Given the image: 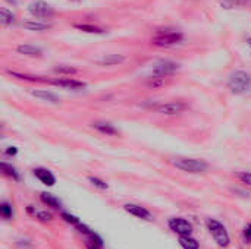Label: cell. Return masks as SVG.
Masks as SVG:
<instances>
[{"mask_svg":"<svg viewBox=\"0 0 251 249\" xmlns=\"http://www.w3.org/2000/svg\"><path fill=\"white\" fill-rule=\"evenodd\" d=\"M229 91L235 95H244L251 91V75L246 70H234L226 81Z\"/></svg>","mask_w":251,"mask_h":249,"instance_id":"6da1fadb","label":"cell"},{"mask_svg":"<svg viewBox=\"0 0 251 249\" xmlns=\"http://www.w3.org/2000/svg\"><path fill=\"white\" fill-rule=\"evenodd\" d=\"M184 40V34L174 28L157 29L151 37V44L156 47H172Z\"/></svg>","mask_w":251,"mask_h":249,"instance_id":"7a4b0ae2","label":"cell"},{"mask_svg":"<svg viewBox=\"0 0 251 249\" xmlns=\"http://www.w3.org/2000/svg\"><path fill=\"white\" fill-rule=\"evenodd\" d=\"M171 164L174 167H176L181 172L185 173H191V175H199V173H204L209 169V164L204 160H199V158H188V157H176L171 160Z\"/></svg>","mask_w":251,"mask_h":249,"instance_id":"3957f363","label":"cell"},{"mask_svg":"<svg viewBox=\"0 0 251 249\" xmlns=\"http://www.w3.org/2000/svg\"><path fill=\"white\" fill-rule=\"evenodd\" d=\"M206 227H207L209 233L212 235V238L215 239V242L221 248H228L231 245V236H229L226 227L221 222H218L216 219H207Z\"/></svg>","mask_w":251,"mask_h":249,"instance_id":"277c9868","label":"cell"},{"mask_svg":"<svg viewBox=\"0 0 251 249\" xmlns=\"http://www.w3.org/2000/svg\"><path fill=\"white\" fill-rule=\"evenodd\" d=\"M179 69V65L174 60H169V59H162V60H157L153 68H151V75L150 76H154V78H168V76H172L178 72Z\"/></svg>","mask_w":251,"mask_h":249,"instance_id":"5b68a950","label":"cell"},{"mask_svg":"<svg viewBox=\"0 0 251 249\" xmlns=\"http://www.w3.org/2000/svg\"><path fill=\"white\" fill-rule=\"evenodd\" d=\"M75 229L78 230V233H81L84 236V245L87 249H103L104 242L101 239L100 235H97L94 230H91L87 225L79 223L78 226H75Z\"/></svg>","mask_w":251,"mask_h":249,"instance_id":"8992f818","label":"cell"},{"mask_svg":"<svg viewBox=\"0 0 251 249\" xmlns=\"http://www.w3.org/2000/svg\"><path fill=\"white\" fill-rule=\"evenodd\" d=\"M28 12L34 16V18H38V19H49L53 16V7L43 1V0H35L32 3L28 4Z\"/></svg>","mask_w":251,"mask_h":249,"instance_id":"52a82bcc","label":"cell"},{"mask_svg":"<svg viewBox=\"0 0 251 249\" xmlns=\"http://www.w3.org/2000/svg\"><path fill=\"white\" fill-rule=\"evenodd\" d=\"M168 227L178 236H190L193 233V225L182 217H172L168 220Z\"/></svg>","mask_w":251,"mask_h":249,"instance_id":"ba28073f","label":"cell"},{"mask_svg":"<svg viewBox=\"0 0 251 249\" xmlns=\"http://www.w3.org/2000/svg\"><path fill=\"white\" fill-rule=\"evenodd\" d=\"M187 104L184 101H168V103H162L156 107L157 113L165 114V116H178L181 113H184L187 110Z\"/></svg>","mask_w":251,"mask_h":249,"instance_id":"9c48e42d","label":"cell"},{"mask_svg":"<svg viewBox=\"0 0 251 249\" xmlns=\"http://www.w3.org/2000/svg\"><path fill=\"white\" fill-rule=\"evenodd\" d=\"M49 84H51L54 87H59L62 90H66V91H81V90H84L87 87L85 82L74 79V78H57V79L50 81Z\"/></svg>","mask_w":251,"mask_h":249,"instance_id":"30bf717a","label":"cell"},{"mask_svg":"<svg viewBox=\"0 0 251 249\" xmlns=\"http://www.w3.org/2000/svg\"><path fill=\"white\" fill-rule=\"evenodd\" d=\"M124 210L126 213H129L131 216L137 217V219H141V220H146V222H151L153 220L151 213L146 207H141L138 204H125L124 205Z\"/></svg>","mask_w":251,"mask_h":249,"instance_id":"8fae6325","label":"cell"},{"mask_svg":"<svg viewBox=\"0 0 251 249\" xmlns=\"http://www.w3.org/2000/svg\"><path fill=\"white\" fill-rule=\"evenodd\" d=\"M32 173H34V176H35L43 185H46V186H54V183H56V176H54L49 169H46V167H35V169L32 170Z\"/></svg>","mask_w":251,"mask_h":249,"instance_id":"7c38bea8","label":"cell"},{"mask_svg":"<svg viewBox=\"0 0 251 249\" xmlns=\"http://www.w3.org/2000/svg\"><path fill=\"white\" fill-rule=\"evenodd\" d=\"M93 129H96L97 132H100L101 135H106V136H115V135H119V131L115 128V125H112L110 122H106V120H96L91 123Z\"/></svg>","mask_w":251,"mask_h":249,"instance_id":"4fadbf2b","label":"cell"},{"mask_svg":"<svg viewBox=\"0 0 251 249\" xmlns=\"http://www.w3.org/2000/svg\"><path fill=\"white\" fill-rule=\"evenodd\" d=\"M16 51L19 54L28 56V57H41L43 56V50L34 44H21L16 47Z\"/></svg>","mask_w":251,"mask_h":249,"instance_id":"5bb4252c","label":"cell"},{"mask_svg":"<svg viewBox=\"0 0 251 249\" xmlns=\"http://www.w3.org/2000/svg\"><path fill=\"white\" fill-rule=\"evenodd\" d=\"M22 26H24L25 29H29V31L43 32V31L50 29V28H51V23L44 22V21H28V22H24Z\"/></svg>","mask_w":251,"mask_h":249,"instance_id":"9a60e30c","label":"cell"},{"mask_svg":"<svg viewBox=\"0 0 251 249\" xmlns=\"http://www.w3.org/2000/svg\"><path fill=\"white\" fill-rule=\"evenodd\" d=\"M40 200H41V203H43L44 205H47V207H51V208H54V210L62 208V203H60V200H59L57 197H54L53 194L41 192V194H40Z\"/></svg>","mask_w":251,"mask_h":249,"instance_id":"2e32d148","label":"cell"},{"mask_svg":"<svg viewBox=\"0 0 251 249\" xmlns=\"http://www.w3.org/2000/svg\"><path fill=\"white\" fill-rule=\"evenodd\" d=\"M122 62H125V57L121 56V54H106V56H103L101 59L97 60V63L100 66H116V65L122 63Z\"/></svg>","mask_w":251,"mask_h":249,"instance_id":"e0dca14e","label":"cell"},{"mask_svg":"<svg viewBox=\"0 0 251 249\" xmlns=\"http://www.w3.org/2000/svg\"><path fill=\"white\" fill-rule=\"evenodd\" d=\"M31 94L35 98L41 100V101H47V103H51V104H57L59 103V98L53 92L46 91V90H35V91H31Z\"/></svg>","mask_w":251,"mask_h":249,"instance_id":"ac0fdd59","label":"cell"},{"mask_svg":"<svg viewBox=\"0 0 251 249\" xmlns=\"http://www.w3.org/2000/svg\"><path fill=\"white\" fill-rule=\"evenodd\" d=\"M1 172H3L4 176H7V178L12 179L13 182H19V181H21V173L16 170V167H13L12 164H9V163H6V161L1 163Z\"/></svg>","mask_w":251,"mask_h":249,"instance_id":"d6986e66","label":"cell"},{"mask_svg":"<svg viewBox=\"0 0 251 249\" xmlns=\"http://www.w3.org/2000/svg\"><path fill=\"white\" fill-rule=\"evenodd\" d=\"M7 73L13 78H18L21 81H29V82H49L46 78L43 76H34V75H28V73H19L15 70H7Z\"/></svg>","mask_w":251,"mask_h":249,"instance_id":"ffe728a7","label":"cell"},{"mask_svg":"<svg viewBox=\"0 0 251 249\" xmlns=\"http://www.w3.org/2000/svg\"><path fill=\"white\" fill-rule=\"evenodd\" d=\"M178 242H179V247L182 249H200V244L191 235L190 236H179Z\"/></svg>","mask_w":251,"mask_h":249,"instance_id":"44dd1931","label":"cell"},{"mask_svg":"<svg viewBox=\"0 0 251 249\" xmlns=\"http://www.w3.org/2000/svg\"><path fill=\"white\" fill-rule=\"evenodd\" d=\"M76 29L82 31V32H88V34H104V29L91 23H75L74 25Z\"/></svg>","mask_w":251,"mask_h":249,"instance_id":"7402d4cb","label":"cell"},{"mask_svg":"<svg viewBox=\"0 0 251 249\" xmlns=\"http://www.w3.org/2000/svg\"><path fill=\"white\" fill-rule=\"evenodd\" d=\"M0 214L4 220H12L13 219V207L9 201H1L0 203Z\"/></svg>","mask_w":251,"mask_h":249,"instance_id":"603a6c76","label":"cell"},{"mask_svg":"<svg viewBox=\"0 0 251 249\" xmlns=\"http://www.w3.org/2000/svg\"><path fill=\"white\" fill-rule=\"evenodd\" d=\"M15 15L9 10V9H6V7H3L1 10H0V22H1V25H4V26H7V25H12V23H15Z\"/></svg>","mask_w":251,"mask_h":249,"instance_id":"cb8c5ba5","label":"cell"},{"mask_svg":"<svg viewBox=\"0 0 251 249\" xmlns=\"http://www.w3.org/2000/svg\"><path fill=\"white\" fill-rule=\"evenodd\" d=\"M54 73L57 75H62V76H71V75H75L78 73V69L72 68V66H65V65H59L53 69Z\"/></svg>","mask_w":251,"mask_h":249,"instance_id":"d4e9b609","label":"cell"},{"mask_svg":"<svg viewBox=\"0 0 251 249\" xmlns=\"http://www.w3.org/2000/svg\"><path fill=\"white\" fill-rule=\"evenodd\" d=\"M250 1L251 0H221L219 3L224 9H235V7L244 6Z\"/></svg>","mask_w":251,"mask_h":249,"instance_id":"484cf974","label":"cell"},{"mask_svg":"<svg viewBox=\"0 0 251 249\" xmlns=\"http://www.w3.org/2000/svg\"><path fill=\"white\" fill-rule=\"evenodd\" d=\"M34 217H35L38 222H41V223H50V222L53 220V216H51L49 211H46V210H35Z\"/></svg>","mask_w":251,"mask_h":249,"instance_id":"4316f807","label":"cell"},{"mask_svg":"<svg viewBox=\"0 0 251 249\" xmlns=\"http://www.w3.org/2000/svg\"><path fill=\"white\" fill-rule=\"evenodd\" d=\"M60 217H62L63 222H66L68 225H71V226H74V227L78 226V225L81 223V220H79L76 216H74V214H71V213H68V211H62Z\"/></svg>","mask_w":251,"mask_h":249,"instance_id":"83f0119b","label":"cell"},{"mask_svg":"<svg viewBox=\"0 0 251 249\" xmlns=\"http://www.w3.org/2000/svg\"><path fill=\"white\" fill-rule=\"evenodd\" d=\"M88 182H90L94 188H97V189H100V191H106V189L109 188V185H107L104 181H101L100 178H96V176H88Z\"/></svg>","mask_w":251,"mask_h":249,"instance_id":"f1b7e54d","label":"cell"},{"mask_svg":"<svg viewBox=\"0 0 251 249\" xmlns=\"http://www.w3.org/2000/svg\"><path fill=\"white\" fill-rule=\"evenodd\" d=\"M237 178L241 183L251 186V172H238L237 173Z\"/></svg>","mask_w":251,"mask_h":249,"instance_id":"f546056e","label":"cell"},{"mask_svg":"<svg viewBox=\"0 0 251 249\" xmlns=\"http://www.w3.org/2000/svg\"><path fill=\"white\" fill-rule=\"evenodd\" d=\"M166 82L165 79L162 78H154V76H149V81H147V85L151 87V88H159V87H163Z\"/></svg>","mask_w":251,"mask_h":249,"instance_id":"4dcf8cb0","label":"cell"},{"mask_svg":"<svg viewBox=\"0 0 251 249\" xmlns=\"http://www.w3.org/2000/svg\"><path fill=\"white\" fill-rule=\"evenodd\" d=\"M243 241L244 244H251V223H247L243 229Z\"/></svg>","mask_w":251,"mask_h":249,"instance_id":"1f68e13d","label":"cell"},{"mask_svg":"<svg viewBox=\"0 0 251 249\" xmlns=\"http://www.w3.org/2000/svg\"><path fill=\"white\" fill-rule=\"evenodd\" d=\"M18 154V148L16 147H7L4 150V156H9V157H15Z\"/></svg>","mask_w":251,"mask_h":249,"instance_id":"d6a6232c","label":"cell"},{"mask_svg":"<svg viewBox=\"0 0 251 249\" xmlns=\"http://www.w3.org/2000/svg\"><path fill=\"white\" fill-rule=\"evenodd\" d=\"M247 45L251 48V37H247Z\"/></svg>","mask_w":251,"mask_h":249,"instance_id":"836d02e7","label":"cell"},{"mask_svg":"<svg viewBox=\"0 0 251 249\" xmlns=\"http://www.w3.org/2000/svg\"><path fill=\"white\" fill-rule=\"evenodd\" d=\"M72 1H76V0H72Z\"/></svg>","mask_w":251,"mask_h":249,"instance_id":"e575fe53","label":"cell"}]
</instances>
